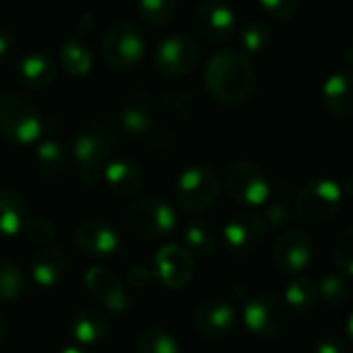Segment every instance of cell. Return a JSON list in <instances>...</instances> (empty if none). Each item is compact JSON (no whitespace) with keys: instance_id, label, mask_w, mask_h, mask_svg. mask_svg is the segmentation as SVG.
<instances>
[{"instance_id":"obj_1","label":"cell","mask_w":353,"mask_h":353,"mask_svg":"<svg viewBox=\"0 0 353 353\" xmlns=\"http://www.w3.org/2000/svg\"><path fill=\"white\" fill-rule=\"evenodd\" d=\"M205 87L209 95L223 105L248 101L259 85V70L242 50L223 48L215 52L205 66Z\"/></svg>"},{"instance_id":"obj_2","label":"cell","mask_w":353,"mask_h":353,"mask_svg":"<svg viewBox=\"0 0 353 353\" xmlns=\"http://www.w3.org/2000/svg\"><path fill=\"white\" fill-rule=\"evenodd\" d=\"M116 149V134L110 124L101 120L87 122L72 139V157L77 163V178L85 186H93L103 176L110 157Z\"/></svg>"},{"instance_id":"obj_3","label":"cell","mask_w":353,"mask_h":353,"mask_svg":"<svg viewBox=\"0 0 353 353\" xmlns=\"http://www.w3.org/2000/svg\"><path fill=\"white\" fill-rule=\"evenodd\" d=\"M46 130L41 110L23 93H4L0 97V137L12 145H31Z\"/></svg>"},{"instance_id":"obj_4","label":"cell","mask_w":353,"mask_h":353,"mask_svg":"<svg viewBox=\"0 0 353 353\" xmlns=\"http://www.w3.org/2000/svg\"><path fill=\"white\" fill-rule=\"evenodd\" d=\"M124 225L139 238L161 240L168 238L178 223L176 209L155 196H143L130 201L122 211Z\"/></svg>"},{"instance_id":"obj_5","label":"cell","mask_w":353,"mask_h":353,"mask_svg":"<svg viewBox=\"0 0 353 353\" xmlns=\"http://www.w3.org/2000/svg\"><path fill=\"white\" fill-rule=\"evenodd\" d=\"M221 192V182L211 165L186 168L174 182V201L186 213L209 211Z\"/></svg>"},{"instance_id":"obj_6","label":"cell","mask_w":353,"mask_h":353,"mask_svg":"<svg viewBox=\"0 0 353 353\" xmlns=\"http://www.w3.org/2000/svg\"><path fill=\"white\" fill-rule=\"evenodd\" d=\"M343 203V186L333 178H312L296 192V215L310 225L331 221Z\"/></svg>"},{"instance_id":"obj_7","label":"cell","mask_w":353,"mask_h":353,"mask_svg":"<svg viewBox=\"0 0 353 353\" xmlns=\"http://www.w3.org/2000/svg\"><path fill=\"white\" fill-rule=\"evenodd\" d=\"M145 56V37L130 21H114L101 35V58L114 70H132Z\"/></svg>"},{"instance_id":"obj_8","label":"cell","mask_w":353,"mask_h":353,"mask_svg":"<svg viewBox=\"0 0 353 353\" xmlns=\"http://www.w3.org/2000/svg\"><path fill=\"white\" fill-rule=\"evenodd\" d=\"M223 184L232 201L246 209L265 207L273 190V184L269 182L267 174L256 163L246 159H238L228 165Z\"/></svg>"},{"instance_id":"obj_9","label":"cell","mask_w":353,"mask_h":353,"mask_svg":"<svg viewBox=\"0 0 353 353\" xmlns=\"http://www.w3.org/2000/svg\"><path fill=\"white\" fill-rule=\"evenodd\" d=\"M290 310L292 308L285 304V300L277 296H261L244 304L242 321L252 335L263 339H277L292 325Z\"/></svg>"},{"instance_id":"obj_10","label":"cell","mask_w":353,"mask_h":353,"mask_svg":"<svg viewBox=\"0 0 353 353\" xmlns=\"http://www.w3.org/2000/svg\"><path fill=\"white\" fill-rule=\"evenodd\" d=\"M201 48L186 33L163 37L153 52V68L163 79H182L199 64Z\"/></svg>"},{"instance_id":"obj_11","label":"cell","mask_w":353,"mask_h":353,"mask_svg":"<svg viewBox=\"0 0 353 353\" xmlns=\"http://www.w3.org/2000/svg\"><path fill=\"white\" fill-rule=\"evenodd\" d=\"M267 234H269V225L263 213L246 211V213L234 215L223 225L221 242L236 256H252L265 244Z\"/></svg>"},{"instance_id":"obj_12","label":"cell","mask_w":353,"mask_h":353,"mask_svg":"<svg viewBox=\"0 0 353 353\" xmlns=\"http://www.w3.org/2000/svg\"><path fill=\"white\" fill-rule=\"evenodd\" d=\"M194 27L207 41L223 43L238 33V19L225 0H203L194 10Z\"/></svg>"},{"instance_id":"obj_13","label":"cell","mask_w":353,"mask_h":353,"mask_svg":"<svg viewBox=\"0 0 353 353\" xmlns=\"http://www.w3.org/2000/svg\"><path fill=\"white\" fill-rule=\"evenodd\" d=\"M314 256V244L302 230H285L273 244V261L288 275H302Z\"/></svg>"},{"instance_id":"obj_14","label":"cell","mask_w":353,"mask_h":353,"mask_svg":"<svg viewBox=\"0 0 353 353\" xmlns=\"http://www.w3.org/2000/svg\"><path fill=\"white\" fill-rule=\"evenodd\" d=\"M118 120L124 132H128L130 137L147 139L151 143L159 139L155 103L147 93H134L126 97V101L120 105Z\"/></svg>"},{"instance_id":"obj_15","label":"cell","mask_w":353,"mask_h":353,"mask_svg":"<svg viewBox=\"0 0 353 353\" xmlns=\"http://www.w3.org/2000/svg\"><path fill=\"white\" fill-rule=\"evenodd\" d=\"M194 273V261L192 254L178 244H168L159 248V252L153 259V277L170 290L184 288Z\"/></svg>"},{"instance_id":"obj_16","label":"cell","mask_w":353,"mask_h":353,"mask_svg":"<svg viewBox=\"0 0 353 353\" xmlns=\"http://www.w3.org/2000/svg\"><path fill=\"white\" fill-rule=\"evenodd\" d=\"M89 292L101 302V308L114 314H124L132 308V296L126 285L105 267H91L85 275Z\"/></svg>"},{"instance_id":"obj_17","label":"cell","mask_w":353,"mask_h":353,"mask_svg":"<svg viewBox=\"0 0 353 353\" xmlns=\"http://www.w3.org/2000/svg\"><path fill=\"white\" fill-rule=\"evenodd\" d=\"M74 246L85 256L105 259L120 248V234L105 219H87L74 230Z\"/></svg>"},{"instance_id":"obj_18","label":"cell","mask_w":353,"mask_h":353,"mask_svg":"<svg viewBox=\"0 0 353 353\" xmlns=\"http://www.w3.org/2000/svg\"><path fill=\"white\" fill-rule=\"evenodd\" d=\"M238 325V312L228 300H207L194 310V329L207 339H223Z\"/></svg>"},{"instance_id":"obj_19","label":"cell","mask_w":353,"mask_h":353,"mask_svg":"<svg viewBox=\"0 0 353 353\" xmlns=\"http://www.w3.org/2000/svg\"><path fill=\"white\" fill-rule=\"evenodd\" d=\"M12 77L14 81L25 89H46L50 87L58 77V64L56 60L46 52H29L14 60L12 64Z\"/></svg>"},{"instance_id":"obj_20","label":"cell","mask_w":353,"mask_h":353,"mask_svg":"<svg viewBox=\"0 0 353 353\" xmlns=\"http://www.w3.org/2000/svg\"><path fill=\"white\" fill-rule=\"evenodd\" d=\"M29 271H31V279L39 288L43 290L56 288L70 271V256L66 250L56 246L41 248L37 254H33L29 263Z\"/></svg>"},{"instance_id":"obj_21","label":"cell","mask_w":353,"mask_h":353,"mask_svg":"<svg viewBox=\"0 0 353 353\" xmlns=\"http://www.w3.org/2000/svg\"><path fill=\"white\" fill-rule=\"evenodd\" d=\"M321 105L333 118L353 116V70L335 72L323 83Z\"/></svg>"},{"instance_id":"obj_22","label":"cell","mask_w":353,"mask_h":353,"mask_svg":"<svg viewBox=\"0 0 353 353\" xmlns=\"http://www.w3.org/2000/svg\"><path fill=\"white\" fill-rule=\"evenodd\" d=\"M110 314L101 306H85L70 321V335L81 345H97L110 333Z\"/></svg>"},{"instance_id":"obj_23","label":"cell","mask_w":353,"mask_h":353,"mask_svg":"<svg viewBox=\"0 0 353 353\" xmlns=\"http://www.w3.org/2000/svg\"><path fill=\"white\" fill-rule=\"evenodd\" d=\"M103 180L108 188L118 196H134L145 186V174L143 170L128 159H114L108 163L103 172Z\"/></svg>"},{"instance_id":"obj_24","label":"cell","mask_w":353,"mask_h":353,"mask_svg":"<svg viewBox=\"0 0 353 353\" xmlns=\"http://www.w3.org/2000/svg\"><path fill=\"white\" fill-rule=\"evenodd\" d=\"M27 215V203L14 188H0V238H12L23 232Z\"/></svg>"},{"instance_id":"obj_25","label":"cell","mask_w":353,"mask_h":353,"mask_svg":"<svg viewBox=\"0 0 353 353\" xmlns=\"http://www.w3.org/2000/svg\"><path fill=\"white\" fill-rule=\"evenodd\" d=\"M296 196L290 184H275L269 201L263 207V217L269 230H281L294 219Z\"/></svg>"},{"instance_id":"obj_26","label":"cell","mask_w":353,"mask_h":353,"mask_svg":"<svg viewBox=\"0 0 353 353\" xmlns=\"http://www.w3.org/2000/svg\"><path fill=\"white\" fill-rule=\"evenodd\" d=\"M184 244L194 256H211L221 244V234L213 223L205 219H192L184 230Z\"/></svg>"},{"instance_id":"obj_27","label":"cell","mask_w":353,"mask_h":353,"mask_svg":"<svg viewBox=\"0 0 353 353\" xmlns=\"http://www.w3.org/2000/svg\"><path fill=\"white\" fill-rule=\"evenodd\" d=\"M58 64L64 68L66 74L74 79H83L93 68V52L81 39H64L58 50Z\"/></svg>"},{"instance_id":"obj_28","label":"cell","mask_w":353,"mask_h":353,"mask_svg":"<svg viewBox=\"0 0 353 353\" xmlns=\"http://www.w3.org/2000/svg\"><path fill=\"white\" fill-rule=\"evenodd\" d=\"M35 168L43 178H60L68 168V153L56 139H46L35 149Z\"/></svg>"},{"instance_id":"obj_29","label":"cell","mask_w":353,"mask_h":353,"mask_svg":"<svg viewBox=\"0 0 353 353\" xmlns=\"http://www.w3.org/2000/svg\"><path fill=\"white\" fill-rule=\"evenodd\" d=\"M283 300L296 312H310L319 306L321 296H319V288L314 281H310L308 277L296 275L288 283V288L283 292Z\"/></svg>"},{"instance_id":"obj_30","label":"cell","mask_w":353,"mask_h":353,"mask_svg":"<svg viewBox=\"0 0 353 353\" xmlns=\"http://www.w3.org/2000/svg\"><path fill=\"white\" fill-rule=\"evenodd\" d=\"M137 353H182L178 339L159 327L147 329L139 335L137 345H134Z\"/></svg>"},{"instance_id":"obj_31","label":"cell","mask_w":353,"mask_h":353,"mask_svg":"<svg viewBox=\"0 0 353 353\" xmlns=\"http://www.w3.org/2000/svg\"><path fill=\"white\" fill-rule=\"evenodd\" d=\"M238 41L244 54H261L265 52L271 41H273V33L269 29L267 23L263 21H250L246 23L242 29H238Z\"/></svg>"},{"instance_id":"obj_32","label":"cell","mask_w":353,"mask_h":353,"mask_svg":"<svg viewBox=\"0 0 353 353\" xmlns=\"http://www.w3.org/2000/svg\"><path fill=\"white\" fill-rule=\"evenodd\" d=\"M27 288L25 273L10 259H0V302L17 300Z\"/></svg>"},{"instance_id":"obj_33","label":"cell","mask_w":353,"mask_h":353,"mask_svg":"<svg viewBox=\"0 0 353 353\" xmlns=\"http://www.w3.org/2000/svg\"><path fill=\"white\" fill-rule=\"evenodd\" d=\"M178 0H137L139 17L151 27H163L174 21Z\"/></svg>"},{"instance_id":"obj_34","label":"cell","mask_w":353,"mask_h":353,"mask_svg":"<svg viewBox=\"0 0 353 353\" xmlns=\"http://www.w3.org/2000/svg\"><path fill=\"white\" fill-rule=\"evenodd\" d=\"M23 236L27 238V242L35 248H48L58 240V228L54 225L52 219L41 217V215H33L25 221L23 225Z\"/></svg>"},{"instance_id":"obj_35","label":"cell","mask_w":353,"mask_h":353,"mask_svg":"<svg viewBox=\"0 0 353 353\" xmlns=\"http://www.w3.org/2000/svg\"><path fill=\"white\" fill-rule=\"evenodd\" d=\"M316 288H319V296H321L323 304L329 308H341L350 298V285L341 273L323 275L321 281L316 283Z\"/></svg>"},{"instance_id":"obj_36","label":"cell","mask_w":353,"mask_h":353,"mask_svg":"<svg viewBox=\"0 0 353 353\" xmlns=\"http://www.w3.org/2000/svg\"><path fill=\"white\" fill-rule=\"evenodd\" d=\"M333 263L337 273L343 277H353V228L343 230L333 244Z\"/></svg>"},{"instance_id":"obj_37","label":"cell","mask_w":353,"mask_h":353,"mask_svg":"<svg viewBox=\"0 0 353 353\" xmlns=\"http://www.w3.org/2000/svg\"><path fill=\"white\" fill-rule=\"evenodd\" d=\"M259 4L271 19L288 21L300 10L302 0H259Z\"/></svg>"},{"instance_id":"obj_38","label":"cell","mask_w":353,"mask_h":353,"mask_svg":"<svg viewBox=\"0 0 353 353\" xmlns=\"http://www.w3.org/2000/svg\"><path fill=\"white\" fill-rule=\"evenodd\" d=\"M314 353H350L347 345L337 335H325L314 343Z\"/></svg>"},{"instance_id":"obj_39","label":"cell","mask_w":353,"mask_h":353,"mask_svg":"<svg viewBox=\"0 0 353 353\" xmlns=\"http://www.w3.org/2000/svg\"><path fill=\"white\" fill-rule=\"evenodd\" d=\"M14 48H17V37H14V33H12L6 25H0V64L12 58Z\"/></svg>"},{"instance_id":"obj_40","label":"cell","mask_w":353,"mask_h":353,"mask_svg":"<svg viewBox=\"0 0 353 353\" xmlns=\"http://www.w3.org/2000/svg\"><path fill=\"white\" fill-rule=\"evenodd\" d=\"M151 277H153L151 271H147V269H143V267H134V269H130V273H128V283H130L132 288H137V290H143V288L149 285Z\"/></svg>"},{"instance_id":"obj_41","label":"cell","mask_w":353,"mask_h":353,"mask_svg":"<svg viewBox=\"0 0 353 353\" xmlns=\"http://www.w3.org/2000/svg\"><path fill=\"white\" fill-rule=\"evenodd\" d=\"M93 27H95L93 17H91V14H81V19H79V23H77L79 33H91V31H93Z\"/></svg>"},{"instance_id":"obj_42","label":"cell","mask_w":353,"mask_h":353,"mask_svg":"<svg viewBox=\"0 0 353 353\" xmlns=\"http://www.w3.org/2000/svg\"><path fill=\"white\" fill-rule=\"evenodd\" d=\"M8 335H10V323H8V319L0 312V345H4V341L8 339Z\"/></svg>"},{"instance_id":"obj_43","label":"cell","mask_w":353,"mask_h":353,"mask_svg":"<svg viewBox=\"0 0 353 353\" xmlns=\"http://www.w3.org/2000/svg\"><path fill=\"white\" fill-rule=\"evenodd\" d=\"M345 60H347V64L353 66V37L347 41V46H345Z\"/></svg>"},{"instance_id":"obj_44","label":"cell","mask_w":353,"mask_h":353,"mask_svg":"<svg viewBox=\"0 0 353 353\" xmlns=\"http://www.w3.org/2000/svg\"><path fill=\"white\" fill-rule=\"evenodd\" d=\"M347 337H350V341L353 343V310L352 314H350V319H347Z\"/></svg>"},{"instance_id":"obj_45","label":"cell","mask_w":353,"mask_h":353,"mask_svg":"<svg viewBox=\"0 0 353 353\" xmlns=\"http://www.w3.org/2000/svg\"><path fill=\"white\" fill-rule=\"evenodd\" d=\"M60 353H85L83 350H79V347H64V350H60Z\"/></svg>"}]
</instances>
